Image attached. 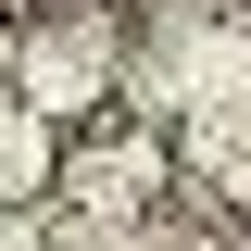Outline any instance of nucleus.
<instances>
[{
	"label": "nucleus",
	"instance_id": "1",
	"mask_svg": "<svg viewBox=\"0 0 251 251\" xmlns=\"http://www.w3.org/2000/svg\"><path fill=\"white\" fill-rule=\"evenodd\" d=\"M13 13H63V0H13Z\"/></svg>",
	"mask_w": 251,
	"mask_h": 251
}]
</instances>
